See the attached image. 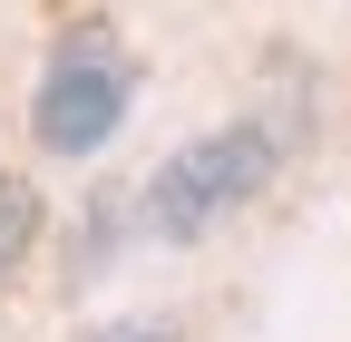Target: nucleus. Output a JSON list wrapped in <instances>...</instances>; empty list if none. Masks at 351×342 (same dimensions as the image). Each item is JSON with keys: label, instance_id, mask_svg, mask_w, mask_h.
<instances>
[{"label": "nucleus", "instance_id": "nucleus-1", "mask_svg": "<svg viewBox=\"0 0 351 342\" xmlns=\"http://www.w3.org/2000/svg\"><path fill=\"white\" fill-rule=\"evenodd\" d=\"M127 98H137V59L108 20H69L39 59V98H29V137L49 157H98L117 137Z\"/></svg>", "mask_w": 351, "mask_h": 342}, {"label": "nucleus", "instance_id": "nucleus-2", "mask_svg": "<svg viewBox=\"0 0 351 342\" xmlns=\"http://www.w3.org/2000/svg\"><path fill=\"white\" fill-rule=\"evenodd\" d=\"M283 166V137L263 117H244V127H215V137H186L156 176H147V196H137V216L166 235V244H195V235H215L234 216L244 196H263V176Z\"/></svg>", "mask_w": 351, "mask_h": 342}, {"label": "nucleus", "instance_id": "nucleus-3", "mask_svg": "<svg viewBox=\"0 0 351 342\" xmlns=\"http://www.w3.org/2000/svg\"><path fill=\"white\" fill-rule=\"evenodd\" d=\"M29 244H39V196H29V176L0 166V274L29 264Z\"/></svg>", "mask_w": 351, "mask_h": 342}, {"label": "nucleus", "instance_id": "nucleus-4", "mask_svg": "<svg viewBox=\"0 0 351 342\" xmlns=\"http://www.w3.org/2000/svg\"><path fill=\"white\" fill-rule=\"evenodd\" d=\"M78 342H166V332H156V323H88Z\"/></svg>", "mask_w": 351, "mask_h": 342}]
</instances>
